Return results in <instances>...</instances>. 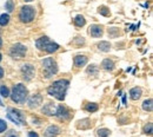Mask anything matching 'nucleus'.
Listing matches in <instances>:
<instances>
[{
    "mask_svg": "<svg viewBox=\"0 0 153 137\" xmlns=\"http://www.w3.org/2000/svg\"><path fill=\"white\" fill-rule=\"evenodd\" d=\"M68 86H70V82L67 79H59L53 82L48 89H47V92L50 96L57 98L58 100H64L66 97V92L68 90Z\"/></svg>",
    "mask_w": 153,
    "mask_h": 137,
    "instance_id": "1",
    "label": "nucleus"
},
{
    "mask_svg": "<svg viewBox=\"0 0 153 137\" xmlns=\"http://www.w3.org/2000/svg\"><path fill=\"white\" fill-rule=\"evenodd\" d=\"M36 45L40 51H44L47 53H54L56 51L59 50V45L57 43L52 41L48 37H41V38L37 39Z\"/></svg>",
    "mask_w": 153,
    "mask_h": 137,
    "instance_id": "2",
    "label": "nucleus"
},
{
    "mask_svg": "<svg viewBox=\"0 0 153 137\" xmlns=\"http://www.w3.org/2000/svg\"><path fill=\"white\" fill-rule=\"evenodd\" d=\"M27 95H28V91H27V89H26V86L24 84H17L12 89V92L10 94L12 100L14 103H18V104L25 103L26 99H27Z\"/></svg>",
    "mask_w": 153,
    "mask_h": 137,
    "instance_id": "3",
    "label": "nucleus"
},
{
    "mask_svg": "<svg viewBox=\"0 0 153 137\" xmlns=\"http://www.w3.org/2000/svg\"><path fill=\"white\" fill-rule=\"evenodd\" d=\"M41 64H42V72L46 78H51L53 75H56L58 72V65L53 58L51 57L45 58Z\"/></svg>",
    "mask_w": 153,
    "mask_h": 137,
    "instance_id": "4",
    "label": "nucleus"
},
{
    "mask_svg": "<svg viewBox=\"0 0 153 137\" xmlns=\"http://www.w3.org/2000/svg\"><path fill=\"white\" fill-rule=\"evenodd\" d=\"M36 17V8L32 7V6H22L20 8V12H19V19L21 22H25V24H28L31 21H33Z\"/></svg>",
    "mask_w": 153,
    "mask_h": 137,
    "instance_id": "5",
    "label": "nucleus"
},
{
    "mask_svg": "<svg viewBox=\"0 0 153 137\" xmlns=\"http://www.w3.org/2000/svg\"><path fill=\"white\" fill-rule=\"evenodd\" d=\"M27 52V47L20 43L13 44L12 47L10 49V56L14 59H21L26 56Z\"/></svg>",
    "mask_w": 153,
    "mask_h": 137,
    "instance_id": "6",
    "label": "nucleus"
},
{
    "mask_svg": "<svg viewBox=\"0 0 153 137\" xmlns=\"http://www.w3.org/2000/svg\"><path fill=\"white\" fill-rule=\"evenodd\" d=\"M8 114H7V117L8 119H11L13 123L16 124H25V115L22 114V111H20L18 109H13V108H8Z\"/></svg>",
    "mask_w": 153,
    "mask_h": 137,
    "instance_id": "7",
    "label": "nucleus"
},
{
    "mask_svg": "<svg viewBox=\"0 0 153 137\" xmlns=\"http://www.w3.org/2000/svg\"><path fill=\"white\" fill-rule=\"evenodd\" d=\"M21 75H22V78L25 79L26 82H30L36 76V69L32 64H24L21 66Z\"/></svg>",
    "mask_w": 153,
    "mask_h": 137,
    "instance_id": "8",
    "label": "nucleus"
},
{
    "mask_svg": "<svg viewBox=\"0 0 153 137\" xmlns=\"http://www.w3.org/2000/svg\"><path fill=\"white\" fill-rule=\"evenodd\" d=\"M56 116L58 118H60V119H68V118H71L72 116V114H71V111L65 106V105H59L57 106V111H56Z\"/></svg>",
    "mask_w": 153,
    "mask_h": 137,
    "instance_id": "9",
    "label": "nucleus"
},
{
    "mask_svg": "<svg viewBox=\"0 0 153 137\" xmlns=\"http://www.w3.org/2000/svg\"><path fill=\"white\" fill-rule=\"evenodd\" d=\"M41 102H42V97L39 94H37V95H33V96H31V97L28 98L27 105H28L30 109H37L39 105L41 104Z\"/></svg>",
    "mask_w": 153,
    "mask_h": 137,
    "instance_id": "10",
    "label": "nucleus"
},
{
    "mask_svg": "<svg viewBox=\"0 0 153 137\" xmlns=\"http://www.w3.org/2000/svg\"><path fill=\"white\" fill-rule=\"evenodd\" d=\"M88 33L93 37V38H100L104 33V30H102V26L101 25H97V24H93L90 26L88 28Z\"/></svg>",
    "mask_w": 153,
    "mask_h": 137,
    "instance_id": "11",
    "label": "nucleus"
},
{
    "mask_svg": "<svg viewBox=\"0 0 153 137\" xmlns=\"http://www.w3.org/2000/svg\"><path fill=\"white\" fill-rule=\"evenodd\" d=\"M42 114L47 115V116H53L56 115V111H57V106L54 105V103H47L45 104V106L42 108Z\"/></svg>",
    "mask_w": 153,
    "mask_h": 137,
    "instance_id": "12",
    "label": "nucleus"
},
{
    "mask_svg": "<svg viewBox=\"0 0 153 137\" xmlns=\"http://www.w3.org/2000/svg\"><path fill=\"white\" fill-rule=\"evenodd\" d=\"M92 127H93V123H92V121L88 119V118L78 121V123H76V128H78V129H81V130H87V129H91Z\"/></svg>",
    "mask_w": 153,
    "mask_h": 137,
    "instance_id": "13",
    "label": "nucleus"
},
{
    "mask_svg": "<svg viewBox=\"0 0 153 137\" xmlns=\"http://www.w3.org/2000/svg\"><path fill=\"white\" fill-rule=\"evenodd\" d=\"M60 134V128L57 125H50L45 130V137H56Z\"/></svg>",
    "mask_w": 153,
    "mask_h": 137,
    "instance_id": "14",
    "label": "nucleus"
},
{
    "mask_svg": "<svg viewBox=\"0 0 153 137\" xmlns=\"http://www.w3.org/2000/svg\"><path fill=\"white\" fill-rule=\"evenodd\" d=\"M74 65H76V67H81V66H85L86 64H87V61H88V59L86 56H82V55H78L74 57Z\"/></svg>",
    "mask_w": 153,
    "mask_h": 137,
    "instance_id": "15",
    "label": "nucleus"
},
{
    "mask_svg": "<svg viewBox=\"0 0 153 137\" xmlns=\"http://www.w3.org/2000/svg\"><path fill=\"white\" fill-rule=\"evenodd\" d=\"M141 94H143V91H141V89L138 88V86L132 88V89L130 90V97H131V99H133V100H138L139 98L141 97Z\"/></svg>",
    "mask_w": 153,
    "mask_h": 137,
    "instance_id": "16",
    "label": "nucleus"
},
{
    "mask_svg": "<svg viewBox=\"0 0 153 137\" xmlns=\"http://www.w3.org/2000/svg\"><path fill=\"white\" fill-rule=\"evenodd\" d=\"M101 67L106 71H112L114 69V61L112 59H104L101 63Z\"/></svg>",
    "mask_w": 153,
    "mask_h": 137,
    "instance_id": "17",
    "label": "nucleus"
},
{
    "mask_svg": "<svg viewBox=\"0 0 153 137\" xmlns=\"http://www.w3.org/2000/svg\"><path fill=\"white\" fill-rule=\"evenodd\" d=\"M97 46H98L99 51H102V52H108V51H110V49H111V44H110L108 41H105V40L100 41Z\"/></svg>",
    "mask_w": 153,
    "mask_h": 137,
    "instance_id": "18",
    "label": "nucleus"
},
{
    "mask_svg": "<svg viewBox=\"0 0 153 137\" xmlns=\"http://www.w3.org/2000/svg\"><path fill=\"white\" fill-rule=\"evenodd\" d=\"M73 21H74V25H76V27H82L85 24H86V20H85V18L82 17V16H76V18L73 19Z\"/></svg>",
    "mask_w": 153,
    "mask_h": 137,
    "instance_id": "19",
    "label": "nucleus"
},
{
    "mask_svg": "<svg viewBox=\"0 0 153 137\" xmlns=\"http://www.w3.org/2000/svg\"><path fill=\"white\" fill-rule=\"evenodd\" d=\"M143 109H144L145 111H149V112H151V111H152L153 104H152V99H151V98H149V99L144 100V103H143Z\"/></svg>",
    "mask_w": 153,
    "mask_h": 137,
    "instance_id": "20",
    "label": "nucleus"
},
{
    "mask_svg": "<svg viewBox=\"0 0 153 137\" xmlns=\"http://www.w3.org/2000/svg\"><path fill=\"white\" fill-rule=\"evenodd\" d=\"M85 109L88 112H96V111H98V109H99V105L97 103H88V104H86Z\"/></svg>",
    "mask_w": 153,
    "mask_h": 137,
    "instance_id": "21",
    "label": "nucleus"
},
{
    "mask_svg": "<svg viewBox=\"0 0 153 137\" xmlns=\"http://www.w3.org/2000/svg\"><path fill=\"white\" fill-rule=\"evenodd\" d=\"M10 22V14L8 13H4L0 16V25L1 26H6Z\"/></svg>",
    "mask_w": 153,
    "mask_h": 137,
    "instance_id": "22",
    "label": "nucleus"
},
{
    "mask_svg": "<svg viewBox=\"0 0 153 137\" xmlns=\"http://www.w3.org/2000/svg\"><path fill=\"white\" fill-rule=\"evenodd\" d=\"M98 12H99V14L105 16V17H108V16H110V10H108V7H106V6H100V7L98 8Z\"/></svg>",
    "mask_w": 153,
    "mask_h": 137,
    "instance_id": "23",
    "label": "nucleus"
},
{
    "mask_svg": "<svg viewBox=\"0 0 153 137\" xmlns=\"http://www.w3.org/2000/svg\"><path fill=\"white\" fill-rule=\"evenodd\" d=\"M98 137H108L110 135H111V131L108 130V129H99L98 131Z\"/></svg>",
    "mask_w": 153,
    "mask_h": 137,
    "instance_id": "24",
    "label": "nucleus"
},
{
    "mask_svg": "<svg viewBox=\"0 0 153 137\" xmlns=\"http://www.w3.org/2000/svg\"><path fill=\"white\" fill-rule=\"evenodd\" d=\"M0 95L5 98L10 97V90H8V88L5 86V85H1L0 86Z\"/></svg>",
    "mask_w": 153,
    "mask_h": 137,
    "instance_id": "25",
    "label": "nucleus"
},
{
    "mask_svg": "<svg viewBox=\"0 0 153 137\" xmlns=\"http://www.w3.org/2000/svg\"><path fill=\"white\" fill-rule=\"evenodd\" d=\"M5 8L7 10L8 13L13 12V10H14V2H13V0H7L6 4H5Z\"/></svg>",
    "mask_w": 153,
    "mask_h": 137,
    "instance_id": "26",
    "label": "nucleus"
},
{
    "mask_svg": "<svg viewBox=\"0 0 153 137\" xmlns=\"http://www.w3.org/2000/svg\"><path fill=\"white\" fill-rule=\"evenodd\" d=\"M97 72H98V67L96 65H90V67L87 69V73L88 75H97Z\"/></svg>",
    "mask_w": 153,
    "mask_h": 137,
    "instance_id": "27",
    "label": "nucleus"
},
{
    "mask_svg": "<svg viewBox=\"0 0 153 137\" xmlns=\"http://www.w3.org/2000/svg\"><path fill=\"white\" fill-rule=\"evenodd\" d=\"M144 133H145V134H149V135H152V123H149V124L144 128Z\"/></svg>",
    "mask_w": 153,
    "mask_h": 137,
    "instance_id": "28",
    "label": "nucleus"
},
{
    "mask_svg": "<svg viewBox=\"0 0 153 137\" xmlns=\"http://www.w3.org/2000/svg\"><path fill=\"white\" fill-rule=\"evenodd\" d=\"M6 129H7V124H6V122H5L4 119L0 118V134L4 133Z\"/></svg>",
    "mask_w": 153,
    "mask_h": 137,
    "instance_id": "29",
    "label": "nucleus"
},
{
    "mask_svg": "<svg viewBox=\"0 0 153 137\" xmlns=\"http://www.w3.org/2000/svg\"><path fill=\"white\" fill-rule=\"evenodd\" d=\"M5 137H20V136L17 131H14V130H10V131L6 134V136Z\"/></svg>",
    "mask_w": 153,
    "mask_h": 137,
    "instance_id": "30",
    "label": "nucleus"
},
{
    "mask_svg": "<svg viewBox=\"0 0 153 137\" xmlns=\"http://www.w3.org/2000/svg\"><path fill=\"white\" fill-rule=\"evenodd\" d=\"M28 137H39V136L37 133H34V131H30V133H28Z\"/></svg>",
    "mask_w": 153,
    "mask_h": 137,
    "instance_id": "31",
    "label": "nucleus"
},
{
    "mask_svg": "<svg viewBox=\"0 0 153 137\" xmlns=\"http://www.w3.org/2000/svg\"><path fill=\"white\" fill-rule=\"evenodd\" d=\"M2 77H4V69L0 67V78H2Z\"/></svg>",
    "mask_w": 153,
    "mask_h": 137,
    "instance_id": "32",
    "label": "nucleus"
},
{
    "mask_svg": "<svg viewBox=\"0 0 153 137\" xmlns=\"http://www.w3.org/2000/svg\"><path fill=\"white\" fill-rule=\"evenodd\" d=\"M123 102H124V104H126V95L123 96Z\"/></svg>",
    "mask_w": 153,
    "mask_h": 137,
    "instance_id": "33",
    "label": "nucleus"
},
{
    "mask_svg": "<svg viewBox=\"0 0 153 137\" xmlns=\"http://www.w3.org/2000/svg\"><path fill=\"white\" fill-rule=\"evenodd\" d=\"M1 47H2V39L0 38V49H1Z\"/></svg>",
    "mask_w": 153,
    "mask_h": 137,
    "instance_id": "34",
    "label": "nucleus"
},
{
    "mask_svg": "<svg viewBox=\"0 0 153 137\" xmlns=\"http://www.w3.org/2000/svg\"><path fill=\"white\" fill-rule=\"evenodd\" d=\"M0 105H1V106H4V103H2V100H1V99H0Z\"/></svg>",
    "mask_w": 153,
    "mask_h": 137,
    "instance_id": "35",
    "label": "nucleus"
},
{
    "mask_svg": "<svg viewBox=\"0 0 153 137\" xmlns=\"http://www.w3.org/2000/svg\"><path fill=\"white\" fill-rule=\"evenodd\" d=\"M25 1H27V2H28V1H32V0H25Z\"/></svg>",
    "mask_w": 153,
    "mask_h": 137,
    "instance_id": "36",
    "label": "nucleus"
},
{
    "mask_svg": "<svg viewBox=\"0 0 153 137\" xmlns=\"http://www.w3.org/2000/svg\"><path fill=\"white\" fill-rule=\"evenodd\" d=\"M1 57H2V56H1V55H0V60H1Z\"/></svg>",
    "mask_w": 153,
    "mask_h": 137,
    "instance_id": "37",
    "label": "nucleus"
}]
</instances>
